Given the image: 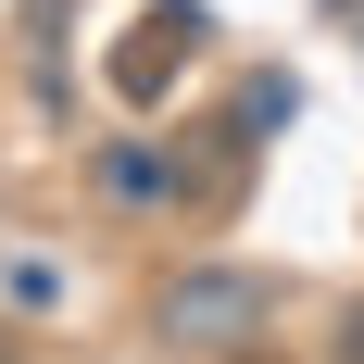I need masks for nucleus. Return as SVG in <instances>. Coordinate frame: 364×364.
<instances>
[{
	"mask_svg": "<svg viewBox=\"0 0 364 364\" xmlns=\"http://www.w3.org/2000/svg\"><path fill=\"white\" fill-rule=\"evenodd\" d=\"M339 364H364V301H352V314H339Z\"/></svg>",
	"mask_w": 364,
	"mask_h": 364,
	"instance_id": "20e7f679",
	"label": "nucleus"
},
{
	"mask_svg": "<svg viewBox=\"0 0 364 364\" xmlns=\"http://www.w3.org/2000/svg\"><path fill=\"white\" fill-rule=\"evenodd\" d=\"M188 38H201V26H188V0H176L151 38H126V50H113V88H126V101H151V88H164V63H176Z\"/></svg>",
	"mask_w": 364,
	"mask_h": 364,
	"instance_id": "f03ea898",
	"label": "nucleus"
},
{
	"mask_svg": "<svg viewBox=\"0 0 364 364\" xmlns=\"http://www.w3.org/2000/svg\"><path fill=\"white\" fill-rule=\"evenodd\" d=\"M164 339H188V352H239V339H264V314H277V277L264 264H188V277H164Z\"/></svg>",
	"mask_w": 364,
	"mask_h": 364,
	"instance_id": "f257e3e1",
	"label": "nucleus"
},
{
	"mask_svg": "<svg viewBox=\"0 0 364 364\" xmlns=\"http://www.w3.org/2000/svg\"><path fill=\"white\" fill-rule=\"evenodd\" d=\"M101 188H113V201H151L164 164H151V151H101Z\"/></svg>",
	"mask_w": 364,
	"mask_h": 364,
	"instance_id": "7ed1b4c3",
	"label": "nucleus"
}]
</instances>
